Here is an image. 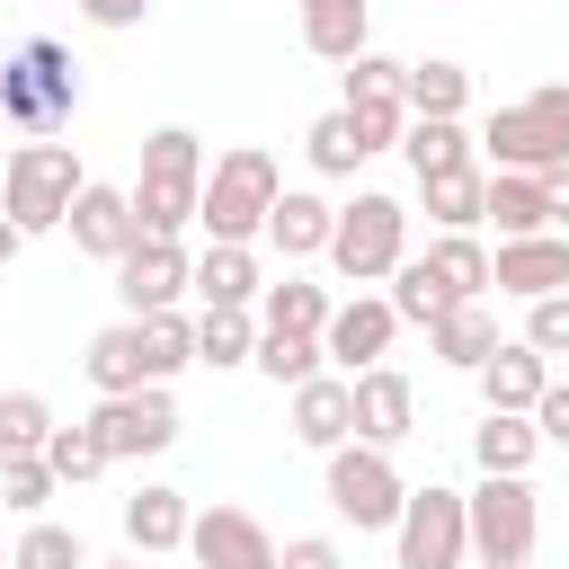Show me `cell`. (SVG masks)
Instances as JSON below:
<instances>
[{
  "mask_svg": "<svg viewBox=\"0 0 569 569\" xmlns=\"http://www.w3.org/2000/svg\"><path fill=\"white\" fill-rule=\"evenodd\" d=\"M80 187H89V169H80V151L53 142V133H27V142L0 160V213H9L27 240H36V231H62Z\"/></svg>",
  "mask_w": 569,
  "mask_h": 569,
  "instance_id": "6da1fadb",
  "label": "cell"
},
{
  "mask_svg": "<svg viewBox=\"0 0 569 569\" xmlns=\"http://www.w3.org/2000/svg\"><path fill=\"white\" fill-rule=\"evenodd\" d=\"M133 222L142 231H160V240H178L187 222H196V196H204V142L187 133V124H160L151 142H142V169H133Z\"/></svg>",
  "mask_w": 569,
  "mask_h": 569,
  "instance_id": "7a4b0ae2",
  "label": "cell"
},
{
  "mask_svg": "<svg viewBox=\"0 0 569 569\" xmlns=\"http://www.w3.org/2000/svg\"><path fill=\"white\" fill-rule=\"evenodd\" d=\"M80 107V62L53 44V36H27L9 62H0V124L18 133H62Z\"/></svg>",
  "mask_w": 569,
  "mask_h": 569,
  "instance_id": "3957f363",
  "label": "cell"
},
{
  "mask_svg": "<svg viewBox=\"0 0 569 569\" xmlns=\"http://www.w3.org/2000/svg\"><path fill=\"white\" fill-rule=\"evenodd\" d=\"M276 196H284L276 160H267L258 142H240V151H222V160L204 169L196 222H204L213 240H258V231H267V213H276Z\"/></svg>",
  "mask_w": 569,
  "mask_h": 569,
  "instance_id": "277c9868",
  "label": "cell"
},
{
  "mask_svg": "<svg viewBox=\"0 0 569 569\" xmlns=\"http://www.w3.org/2000/svg\"><path fill=\"white\" fill-rule=\"evenodd\" d=\"M480 151H489L498 169H560V160H569V80L525 89L516 107H498L489 133H480Z\"/></svg>",
  "mask_w": 569,
  "mask_h": 569,
  "instance_id": "5b68a950",
  "label": "cell"
},
{
  "mask_svg": "<svg viewBox=\"0 0 569 569\" xmlns=\"http://www.w3.org/2000/svg\"><path fill=\"white\" fill-rule=\"evenodd\" d=\"M400 258H409V204H400V196H356V204H338L329 267H338L347 284H382Z\"/></svg>",
  "mask_w": 569,
  "mask_h": 569,
  "instance_id": "8992f818",
  "label": "cell"
},
{
  "mask_svg": "<svg viewBox=\"0 0 569 569\" xmlns=\"http://www.w3.org/2000/svg\"><path fill=\"white\" fill-rule=\"evenodd\" d=\"M329 507H338V525H356V533H382V525H400V507H409V480L391 471V445H365V436H347V445L329 453Z\"/></svg>",
  "mask_w": 569,
  "mask_h": 569,
  "instance_id": "52a82bcc",
  "label": "cell"
},
{
  "mask_svg": "<svg viewBox=\"0 0 569 569\" xmlns=\"http://www.w3.org/2000/svg\"><path fill=\"white\" fill-rule=\"evenodd\" d=\"M542 542V498L525 471H489L471 489V560H533Z\"/></svg>",
  "mask_w": 569,
  "mask_h": 569,
  "instance_id": "ba28073f",
  "label": "cell"
},
{
  "mask_svg": "<svg viewBox=\"0 0 569 569\" xmlns=\"http://www.w3.org/2000/svg\"><path fill=\"white\" fill-rule=\"evenodd\" d=\"M391 542H400V569H462L471 560V498L462 489H436V480L409 489Z\"/></svg>",
  "mask_w": 569,
  "mask_h": 569,
  "instance_id": "9c48e42d",
  "label": "cell"
},
{
  "mask_svg": "<svg viewBox=\"0 0 569 569\" xmlns=\"http://www.w3.org/2000/svg\"><path fill=\"white\" fill-rule=\"evenodd\" d=\"M89 427H98L107 462H133V453H169V445H178V400H169V382H142V391H107V400L89 409Z\"/></svg>",
  "mask_w": 569,
  "mask_h": 569,
  "instance_id": "30bf717a",
  "label": "cell"
},
{
  "mask_svg": "<svg viewBox=\"0 0 569 569\" xmlns=\"http://www.w3.org/2000/svg\"><path fill=\"white\" fill-rule=\"evenodd\" d=\"M196 284V258L178 249V240H160V231H142L124 258H116V293H124V311L133 320H151V311H178V293Z\"/></svg>",
  "mask_w": 569,
  "mask_h": 569,
  "instance_id": "8fae6325",
  "label": "cell"
},
{
  "mask_svg": "<svg viewBox=\"0 0 569 569\" xmlns=\"http://www.w3.org/2000/svg\"><path fill=\"white\" fill-rule=\"evenodd\" d=\"M391 329H400V311H391V293H356V302H338L329 311V329H320V356L356 382L365 365H382L391 356Z\"/></svg>",
  "mask_w": 569,
  "mask_h": 569,
  "instance_id": "7c38bea8",
  "label": "cell"
},
{
  "mask_svg": "<svg viewBox=\"0 0 569 569\" xmlns=\"http://www.w3.org/2000/svg\"><path fill=\"white\" fill-rule=\"evenodd\" d=\"M187 551H196V569H276V533L249 507H204L187 525Z\"/></svg>",
  "mask_w": 569,
  "mask_h": 569,
  "instance_id": "4fadbf2b",
  "label": "cell"
},
{
  "mask_svg": "<svg viewBox=\"0 0 569 569\" xmlns=\"http://www.w3.org/2000/svg\"><path fill=\"white\" fill-rule=\"evenodd\" d=\"M62 231H71V249H80V258H107V267H116V258L142 240L133 196H124V187H98V178L71 196V222H62Z\"/></svg>",
  "mask_w": 569,
  "mask_h": 569,
  "instance_id": "5bb4252c",
  "label": "cell"
},
{
  "mask_svg": "<svg viewBox=\"0 0 569 569\" xmlns=\"http://www.w3.org/2000/svg\"><path fill=\"white\" fill-rule=\"evenodd\" d=\"M489 284H498V293H516V302H542V293H560V284H569V240H560V231L498 240V258H489Z\"/></svg>",
  "mask_w": 569,
  "mask_h": 569,
  "instance_id": "9a60e30c",
  "label": "cell"
},
{
  "mask_svg": "<svg viewBox=\"0 0 569 569\" xmlns=\"http://www.w3.org/2000/svg\"><path fill=\"white\" fill-rule=\"evenodd\" d=\"M293 436H302L311 453H338V445L356 436V382H347V373L293 382Z\"/></svg>",
  "mask_w": 569,
  "mask_h": 569,
  "instance_id": "2e32d148",
  "label": "cell"
},
{
  "mask_svg": "<svg viewBox=\"0 0 569 569\" xmlns=\"http://www.w3.org/2000/svg\"><path fill=\"white\" fill-rule=\"evenodd\" d=\"M329 231H338V204H329V196H311V187H284L258 240H267L276 258H329Z\"/></svg>",
  "mask_w": 569,
  "mask_h": 569,
  "instance_id": "e0dca14e",
  "label": "cell"
},
{
  "mask_svg": "<svg viewBox=\"0 0 569 569\" xmlns=\"http://www.w3.org/2000/svg\"><path fill=\"white\" fill-rule=\"evenodd\" d=\"M409 418H418L409 373L365 365V373H356V436H365V445H400V436H409Z\"/></svg>",
  "mask_w": 569,
  "mask_h": 569,
  "instance_id": "ac0fdd59",
  "label": "cell"
},
{
  "mask_svg": "<svg viewBox=\"0 0 569 569\" xmlns=\"http://www.w3.org/2000/svg\"><path fill=\"white\" fill-rule=\"evenodd\" d=\"M196 293H204V311H249V302L267 293L258 249H249V240H213V249L196 258Z\"/></svg>",
  "mask_w": 569,
  "mask_h": 569,
  "instance_id": "d6986e66",
  "label": "cell"
},
{
  "mask_svg": "<svg viewBox=\"0 0 569 569\" xmlns=\"http://www.w3.org/2000/svg\"><path fill=\"white\" fill-rule=\"evenodd\" d=\"M542 382H551V356L525 347V338H498V356L480 365V400H489V409H525V418H533Z\"/></svg>",
  "mask_w": 569,
  "mask_h": 569,
  "instance_id": "ffe728a7",
  "label": "cell"
},
{
  "mask_svg": "<svg viewBox=\"0 0 569 569\" xmlns=\"http://www.w3.org/2000/svg\"><path fill=\"white\" fill-rule=\"evenodd\" d=\"M80 365H89V382H98V400H107V391H142V382H151V347H142V320L124 311L116 329H98Z\"/></svg>",
  "mask_w": 569,
  "mask_h": 569,
  "instance_id": "44dd1931",
  "label": "cell"
},
{
  "mask_svg": "<svg viewBox=\"0 0 569 569\" xmlns=\"http://www.w3.org/2000/svg\"><path fill=\"white\" fill-rule=\"evenodd\" d=\"M187 489H169V480H151V489H133L124 498V542L133 551H187Z\"/></svg>",
  "mask_w": 569,
  "mask_h": 569,
  "instance_id": "7402d4cb",
  "label": "cell"
},
{
  "mask_svg": "<svg viewBox=\"0 0 569 569\" xmlns=\"http://www.w3.org/2000/svg\"><path fill=\"white\" fill-rule=\"evenodd\" d=\"M365 27H373V0H302V44L320 62H356Z\"/></svg>",
  "mask_w": 569,
  "mask_h": 569,
  "instance_id": "603a6c76",
  "label": "cell"
},
{
  "mask_svg": "<svg viewBox=\"0 0 569 569\" xmlns=\"http://www.w3.org/2000/svg\"><path fill=\"white\" fill-rule=\"evenodd\" d=\"M489 222H498V240L551 231V204H542V169H489Z\"/></svg>",
  "mask_w": 569,
  "mask_h": 569,
  "instance_id": "cb8c5ba5",
  "label": "cell"
},
{
  "mask_svg": "<svg viewBox=\"0 0 569 569\" xmlns=\"http://www.w3.org/2000/svg\"><path fill=\"white\" fill-rule=\"evenodd\" d=\"M427 347H436L445 365H462V373H480V365L498 356V320H489V302H453L445 320H427Z\"/></svg>",
  "mask_w": 569,
  "mask_h": 569,
  "instance_id": "d4e9b609",
  "label": "cell"
},
{
  "mask_svg": "<svg viewBox=\"0 0 569 569\" xmlns=\"http://www.w3.org/2000/svg\"><path fill=\"white\" fill-rule=\"evenodd\" d=\"M471 453H480V471H533L542 427H533L525 409H489V418L471 427Z\"/></svg>",
  "mask_w": 569,
  "mask_h": 569,
  "instance_id": "484cf974",
  "label": "cell"
},
{
  "mask_svg": "<svg viewBox=\"0 0 569 569\" xmlns=\"http://www.w3.org/2000/svg\"><path fill=\"white\" fill-rule=\"evenodd\" d=\"M400 151H409V169H418V178H445V169H471V133H462V116H409V133H400Z\"/></svg>",
  "mask_w": 569,
  "mask_h": 569,
  "instance_id": "4316f807",
  "label": "cell"
},
{
  "mask_svg": "<svg viewBox=\"0 0 569 569\" xmlns=\"http://www.w3.org/2000/svg\"><path fill=\"white\" fill-rule=\"evenodd\" d=\"M418 196H427L436 231H471V222H489V178H480V160H471V169H445V178H418Z\"/></svg>",
  "mask_w": 569,
  "mask_h": 569,
  "instance_id": "83f0119b",
  "label": "cell"
},
{
  "mask_svg": "<svg viewBox=\"0 0 569 569\" xmlns=\"http://www.w3.org/2000/svg\"><path fill=\"white\" fill-rule=\"evenodd\" d=\"M453 302H480V293H453L436 258H400V267H391V311H400V320H445Z\"/></svg>",
  "mask_w": 569,
  "mask_h": 569,
  "instance_id": "f1b7e54d",
  "label": "cell"
},
{
  "mask_svg": "<svg viewBox=\"0 0 569 569\" xmlns=\"http://www.w3.org/2000/svg\"><path fill=\"white\" fill-rule=\"evenodd\" d=\"M329 311H338V302H329V284H302V276H284V284H267V293H258V320H267V329H311V338H320V329H329Z\"/></svg>",
  "mask_w": 569,
  "mask_h": 569,
  "instance_id": "f546056e",
  "label": "cell"
},
{
  "mask_svg": "<svg viewBox=\"0 0 569 569\" xmlns=\"http://www.w3.org/2000/svg\"><path fill=\"white\" fill-rule=\"evenodd\" d=\"M409 116H462L471 107V71L462 62H409Z\"/></svg>",
  "mask_w": 569,
  "mask_h": 569,
  "instance_id": "4dcf8cb0",
  "label": "cell"
},
{
  "mask_svg": "<svg viewBox=\"0 0 569 569\" xmlns=\"http://www.w3.org/2000/svg\"><path fill=\"white\" fill-rule=\"evenodd\" d=\"M249 356H258V320H249V311H204V320H196V365L231 373V365H249Z\"/></svg>",
  "mask_w": 569,
  "mask_h": 569,
  "instance_id": "1f68e13d",
  "label": "cell"
},
{
  "mask_svg": "<svg viewBox=\"0 0 569 569\" xmlns=\"http://www.w3.org/2000/svg\"><path fill=\"white\" fill-rule=\"evenodd\" d=\"M249 365H258L267 382H284V391H293V382H311V373H320V338H311V329H258V356H249Z\"/></svg>",
  "mask_w": 569,
  "mask_h": 569,
  "instance_id": "d6a6232c",
  "label": "cell"
},
{
  "mask_svg": "<svg viewBox=\"0 0 569 569\" xmlns=\"http://www.w3.org/2000/svg\"><path fill=\"white\" fill-rule=\"evenodd\" d=\"M44 445H53L44 391H0V453H44Z\"/></svg>",
  "mask_w": 569,
  "mask_h": 569,
  "instance_id": "836d02e7",
  "label": "cell"
},
{
  "mask_svg": "<svg viewBox=\"0 0 569 569\" xmlns=\"http://www.w3.org/2000/svg\"><path fill=\"white\" fill-rule=\"evenodd\" d=\"M142 347H151V382H169V373L196 365V320L187 311H151L142 320Z\"/></svg>",
  "mask_w": 569,
  "mask_h": 569,
  "instance_id": "e575fe53",
  "label": "cell"
},
{
  "mask_svg": "<svg viewBox=\"0 0 569 569\" xmlns=\"http://www.w3.org/2000/svg\"><path fill=\"white\" fill-rule=\"evenodd\" d=\"M9 569H89V551H80L71 525H44V516H36V525L18 533V551H9Z\"/></svg>",
  "mask_w": 569,
  "mask_h": 569,
  "instance_id": "d590c367",
  "label": "cell"
},
{
  "mask_svg": "<svg viewBox=\"0 0 569 569\" xmlns=\"http://www.w3.org/2000/svg\"><path fill=\"white\" fill-rule=\"evenodd\" d=\"M302 151H311V169L320 178H347L356 160H365V142H356V124H347V107H329L311 133H302Z\"/></svg>",
  "mask_w": 569,
  "mask_h": 569,
  "instance_id": "8d00e7d4",
  "label": "cell"
},
{
  "mask_svg": "<svg viewBox=\"0 0 569 569\" xmlns=\"http://www.w3.org/2000/svg\"><path fill=\"white\" fill-rule=\"evenodd\" d=\"M427 258L445 267V284H453V293H489V249H480L471 231H436V240H427Z\"/></svg>",
  "mask_w": 569,
  "mask_h": 569,
  "instance_id": "74e56055",
  "label": "cell"
},
{
  "mask_svg": "<svg viewBox=\"0 0 569 569\" xmlns=\"http://www.w3.org/2000/svg\"><path fill=\"white\" fill-rule=\"evenodd\" d=\"M44 462H53V480H71V489H80V480H98V471H107V445H98V427L80 418V427H53Z\"/></svg>",
  "mask_w": 569,
  "mask_h": 569,
  "instance_id": "f35d334b",
  "label": "cell"
},
{
  "mask_svg": "<svg viewBox=\"0 0 569 569\" xmlns=\"http://www.w3.org/2000/svg\"><path fill=\"white\" fill-rule=\"evenodd\" d=\"M53 489H62V480H53V462H44V453H0V507L36 516Z\"/></svg>",
  "mask_w": 569,
  "mask_h": 569,
  "instance_id": "ab89813d",
  "label": "cell"
},
{
  "mask_svg": "<svg viewBox=\"0 0 569 569\" xmlns=\"http://www.w3.org/2000/svg\"><path fill=\"white\" fill-rule=\"evenodd\" d=\"M347 124H356L365 160H373V151H400V133H409V98H356Z\"/></svg>",
  "mask_w": 569,
  "mask_h": 569,
  "instance_id": "60d3db41",
  "label": "cell"
},
{
  "mask_svg": "<svg viewBox=\"0 0 569 569\" xmlns=\"http://www.w3.org/2000/svg\"><path fill=\"white\" fill-rule=\"evenodd\" d=\"M409 89V62H391V53H356L347 62V107L356 98H400Z\"/></svg>",
  "mask_w": 569,
  "mask_h": 569,
  "instance_id": "b9f144b4",
  "label": "cell"
},
{
  "mask_svg": "<svg viewBox=\"0 0 569 569\" xmlns=\"http://www.w3.org/2000/svg\"><path fill=\"white\" fill-rule=\"evenodd\" d=\"M525 347H542V356H569V284H560V293H542V302L525 311Z\"/></svg>",
  "mask_w": 569,
  "mask_h": 569,
  "instance_id": "7bdbcfd3",
  "label": "cell"
},
{
  "mask_svg": "<svg viewBox=\"0 0 569 569\" xmlns=\"http://www.w3.org/2000/svg\"><path fill=\"white\" fill-rule=\"evenodd\" d=\"M533 427H542V445H569V382H542V400H533Z\"/></svg>",
  "mask_w": 569,
  "mask_h": 569,
  "instance_id": "ee69618b",
  "label": "cell"
},
{
  "mask_svg": "<svg viewBox=\"0 0 569 569\" xmlns=\"http://www.w3.org/2000/svg\"><path fill=\"white\" fill-rule=\"evenodd\" d=\"M276 569H338V542H329V533H293V542L276 551Z\"/></svg>",
  "mask_w": 569,
  "mask_h": 569,
  "instance_id": "f6af8a7d",
  "label": "cell"
},
{
  "mask_svg": "<svg viewBox=\"0 0 569 569\" xmlns=\"http://www.w3.org/2000/svg\"><path fill=\"white\" fill-rule=\"evenodd\" d=\"M80 18H89V27H107V36H124V27H142V18H151V0H80Z\"/></svg>",
  "mask_w": 569,
  "mask_h": 569,
  "instance_id": "bcb514c9",
  "label": "cell"
},
{
  "mask_svg": "<svg viewBox=\"0 0 569 569\" xmlns=\"http://www.w3.org/2000/svg\"><path fill=\"white\" fill-rule=\"evenodd\" d=\"M542 204H551V222H569V160L542 169Z\"/></svg>",
  "mask_w": 569,
  "mask_h": 569,
  "instance_id": "7dc6e473",
  "label": "cell"
},
{
  "mask_svg": "<svg viewBox=\"0 0 569 569\" xmlns=\"http://www.w3.org/2000/svg\"><path fill=\"white\" fill-rule=\"evenodd\" d=\"M18 249H27V231H18V222H9V213H0V267H9V258H18Z\"/></svg>",
  "mask_w": 569,
  "mask_h": 569,
  "instance_id": "c3c4849f",
  "label": "cell"
},
{
  "mask_svg": "<svg viewBox=\"0 0 569 569\" xmlns=\"http://www.w3.org/2000/svg\"><path fill=\"white\" fill-rule=\"evenodd\" d=\"M480 569H533V560H480Z\"/></svg>",
  "mask_w": 569,
  "mask_h": 569,
  "instance_id": "681fc988",
  "label": "cell"
},
{
  "mask_svg": "<svg viewBox=\"0 0 569 569\" xmlns=\"http://www.w3.org/2000/svg\"><path fill=\"white\" fill-rule=\"evenodd\" d=\"M89 569H142V560H89Z\"/></svg>",
  "mask_w": 569,
  "mask_h": 569,
  "instance_id": "f907efd6",
  "label": "cell"
},
{
  "mask_svg": "<svg viewBox=\"0 0 569 569\" xmlns=\"http://www.w3.org/2000/svg\"><path fill=\"white\" fill-rule=\"evenodd\" d=\"M0 569H9V551H0Z\"/></svg>",
  "mask_w": 569,
  "mask_h": 569,
  "instance_id": "816d5d0a",
  "label": "cell"
}]
</instances>
